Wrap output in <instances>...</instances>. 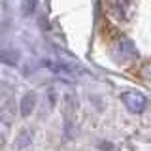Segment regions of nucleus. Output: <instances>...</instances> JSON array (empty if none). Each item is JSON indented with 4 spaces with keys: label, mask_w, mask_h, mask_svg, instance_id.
Instances as JSON below:
<instances>
[{
    "label": "nucleus",
    "mask_w": 151,
    "mask_h": 151,
    "mask_svg": "<svg viewBox=\"0 0 151 151\" xmlns=\"http://www.w3.org/2000/svg\"><path fill=\"white\" fill-rule=\"evenodd\" d=\"M121 100L127 106V110L132 111V113L145 111V108H147V104H149L147 98H145L142 93H138V91H127V93H123L121 94Z\"/></svg>",
    "instance_id": "f257e3e1"
},
{
    "label": "nucleus",
    "mask_w": 151,
    "mask_h": 151,
    "mask_svg": "<svg viewBox=\"0 0 151 151\" xmlns=\"http://www.w3.org/2000/svg\"><path fill=\"white\" fill-rule=\"evenodd\" d=\"M34 106H36V93L34 91H28L25 96H23V100H21V115H30L32 110H34Z\"/></svg>",
    "instance_id": "f03ea898"
},
{
    "label": "nucleus",
    "mask_w": 151,
    "mask_h": 151,
    "mask_svg": "<svg viewBox=\"0 0 151 151\" xmlns=\"http://www.w3.org/2000/svg\"><path fill=\"white\" fill-rule=\"evenodd\" d=\"M0 119L6 123V125H12V121H13V104H12V100L4 104L2 111H0Z\"/></svg>",
    "instance_id": "7ed1b4c3"
},
{
    "label": "nucleus",
    "mask_w": 151,
    "mask_h": 151,
    "mask_svg": "<svg viewBox=\"0 0 151 151\" xmlns=\"http://www.w3.org/2000/svg\"><path fill=\"white\" fill-rule=\"evenodd\" d=\"M36 6H38V0H23V4H21L23 15H25V17L32 15V12L36 9Z\"/></svg>",
    "instance_id": "20e7f679"
}]
</instances>
